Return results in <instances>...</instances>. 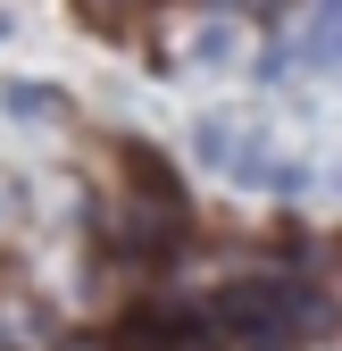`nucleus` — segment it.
<instances>
[{
	"mask_svg": "<svg viewBox=\"0 0 342 351\" xmlns=\"http://www.w3.org/2000/svg\"><path fill=\"white\" fill-rule=\"evenodd\" d=\"M226 51H242V25H226V17H209V25L192 34V59H200V67H226Z\"/></svg>",
	"mask_w": 342,
	"mask_h": 351,
	"instance_id": "f257e3e1",
	"label": "nucleus"
}]
</instances>
